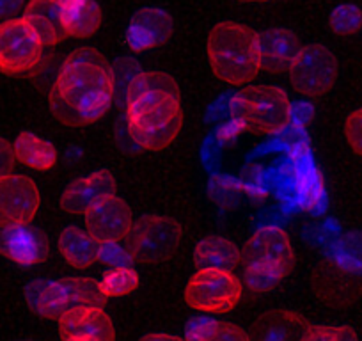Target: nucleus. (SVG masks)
<instances>
[{
  "instance_id": "obj_1",
  "label": "nucleus",
  "mask_w": 362,
  "mask_h": 341,
  "mask_svg": "<svg viewBox=\"0 0 362 341\" xmlns=\"http://www.w3.org/2000/svg\"><path fill=\"white\" fill-rule=\"evenodd\" d=\"M114 71L96 48H76L62 62L50 91V110L66 127H83L109 112Z\"/></svg>"
},
{
  "instance_id": "obj_2",
  "label": "nucleus",
  "mask_w": 362,
  "mask_h": 341,
  "mask_svg": "<svg viewBox=\"0 0 362 341\" xmlns=\"http://www.w3.org/2000/svg\"><path fill=\"white\" fill-rule=\"evenodd\" d=\"M127 125L137 148L160 151L173 144L183 127L177 82L163 71H141L127 91Z\"/></svg>"
},
{
  "instance_id": "obj_3",
  "label": "nucleus",
  "mask_w": 362,
  "mask_h": 341,
  "mask_svg": "<svg viewBox=\"0 0 362 341\" xmlns=\"http://www.w3.org/2000/svg\"><path fill=\"white\" fill-rule=\"evenodd\" d=\"M295 263L297 256L288 233L264 226L250 235L242 250L243 283L250 291H270L290 276Z\"/></svg>"
},
{
  "instance_id": "obj_4",
  "label": "nucleus",
  "mask_w": 362,
  "mask_h": 341,
  "mask_svg": "<svg viewBox=\"0 0 362 341\" xmlns=\"http://www.w3.org/2000/svg\"><path fill=\"white\" fill-rule=\"evenodd\" d=\"M208 61L222 82L243 86L256 79L261 69L257 33L235 22H222L208 36Z\"/></svg>"
},
{
  "instance_id": "obj_5",
  "label": "nucleus",
  "mask_w": 362,
  "mask_h": 341,
  "mask_svg": "<svg viewBox=\"0 0 362 341\" xmlns=\"http://www.w3.org/2000/svg\"><path fill=\"white\" fill-rule=\"evenodd\" d=\"M25 301L36 315L59 322L73 309L103 308L107 297L100 290V281L93 277H61L30 281L25 287Z\"/></svg>"
},
{
  "instance_id": "obj_6",
  "label": "nucleus",
  "mask_w": 362,
  "mask_h": 341,
  "mask_svg": "<svg viewBox=\"0 0 362 341\" xmlns=\"http://www.w3.org/2000/svg\"><path fill=\"white\" fill-rule=\"evenodd\" d=\"M229 112L243 130L276 134L290 123L291 103L283 88L249 86L233 96Z\"/></svg>"
},
{
  "instance_id": "obj_7",
  "label": "nucleus",
  "mask_w": 362,
  "mask_h": 341,
  "mask_svg": "<svg viewBox=\"0 0 362 341\" xmlns=\"http://www.w3.org/2000/svg\"><path fill=\"white\" fill-rule=\"evenodd\" d=\"M183 240V228L173 217L158 214L142 215L134 222L124 247L134 262L158 263L170 258Z\"/></svg>"
},
{
  "instance_id": "obj_8",
  "label": "nucleus",
  "mask_w": 362,
  "mask_h": 341,
  "mask_svg": "<svg viewBox=\"0 0 362 341\" xmlns=\"http://www.w3.org/2000/svg\"><path fill=\"white\" fill-rule=\"evenodd\" d=\"M243 288L238 277L228 270H197L185 288V301L201 313H229L238 306Z\"/></svg>"
},
{
  "instance_id": "obj_9",
  "label": "nucleus",
  "mask_w": 362,
  "mask_h": 341,
  "mask_svg": "<svg viewBox=\"0 0 362 341\" xmlns=\"http://www.w3.org/2000/svg\"><path fill=\"white\" fill-rule=\"evenodd\" d=\"M45 43L25 18L0 23V71L23 75L33 71L43 57Z\"/></svg>"
},
{
  "instance_id": "obj_10",
  "label": "nucleus",
  "mask_w": 362,
  "mask_h": 341,
  "mask_svg": "<svg viewBox=\"0 0 362 341\" xmlns=\"http://www.w3.org/2000/svg\"><path fill=\"white\" fill-rule=\"evenodd\" d=\"M337 57L323 45L302 47L290 68V80L298 93L311 98L325 96L337 80Z\"/></svg>"
},
{
  "instance_id": "obj_11",
  "label": "nucleus",
  "mask_w": 362,
  "mask_h": 341,
  "mask_svg": "<svg viewBox=\"0 0 362 341\" xmlns=\"http://www.w3.org/2000/svg\"><path fill=\"white\" fill-rule=\"evenodd\" d=\"M41 194L34 180L11 175L0 182V228L30 224L40 212Z\"/></svg>"
},
{
  "instance_id": "obj_12",
  "label": "nucleus",
  "mask_w": 362,
  "mask_h": 341,
  "mask_svg": "<svg viewBox=\"0 0 362 341\" xmlns=\"http://www.w3.org/2000/svg\"><path fill=\"white\" fill-rule=\"evenodd\" d=\"M83 222L98 242H123L134 228V215L127 201L114 194L93 204L83 215Z\"/></svg>"
},
{
  "instance_id": "obj_13",
  "label": "nucleus",
  "mask_w": 362,
  "mask_h": 341,
  "mask_svg": "<svg viewBox=\"0 0 362 341\" xmlns=\"http://www.w3.org/2000/svg\"><path fill=\"white\" fill-rule=\"evenodd\" d=\"M50 253L48 240L33 224H15L0 228V254L22 267L45 262Z\"/></svg>"
},
{
  "instance_id": "obj_14",
  "label": "nucleus",
  "mask_w": 362,
  "mask_h": 341,
  "mask_svg": "<svg viewBox=\"0 0 362 341\" xmlns=\"http://www.w3.org/2000/svg\"><path fill=\"white\" fill-rule=\"evenodd\" d=\"M62 341H116L112 318L100 306L78 308L59 320Z\"/></svg>"
},
{
  "instance_id": "obj_15",
  "label": "nucleus",
  "mask_w": 362,
  "mask_h": 341,
  "mask_svg": "<svg viewBox=\"0 0 362 341\" xmlns=\"http://www.w3.org/2000/svg\"><path fill=\"white\" fill-rule=\"evenodd\" d=\"M173 30L174 22L169 13L158 8H142L130 18L124 37L132 50L146 52L167 43Z\"/></svg>"
},
{
  "instance_id": "obj_16",
  "label": "nucleus",
  "mask_w": 362,
  "mask_h": 341,
  "mask_svg": "<svg viewBox=\"0 0 362 341\" xmlns=\"http://www.w3.org/2000/svg\"><path fill=\"white\" fill-rule=\"evenodd\" d=\"M116 178L109 169H100L86 178L69 183L61 197V208L66 214L86 215L93 204L100 200L116 194Z\"/></svg>"
},
{
  "instance_id": "obj_17",
  "label": "nucleus",
  "mask_w": 362,
  "mask_h": 341,
  "mask_svg": "<svg viewBox=\"0 0 362 341\" xmlns=\"http://www.w3.org/2000/svg\"><path fill=\"white\" fill-rule=\"evenodd\" d=\"M259 37V54H261V69L268 73L290 71L291 64L300 52L297 34L290 29H267L257 33Z\"/></svg>"
},
{
  "instance_id": "obj_18",
  "label": "nucleus",
  "mask_w": 362,
  "mask_h": 341,
  "mask_svg": "<svg viewBox=\"0 0 362 341\" xmlns=\"http://www.w3.org/2000/svg\"><path fill=\"white\" fill-rule=\"evenodd\" d=\"M311 323L302 315L286 309L263 313L250 329V341H300Z\"/></svg>"
},
{
  "instance_id": "obj_19",
  "label": "nucleus",
  "mask_w": 362,
  "mask_h": 341,
  "mask_svg": "<svg viewBox=\"0 0 362 341\" xmlns=\"http://www.w3.org/2000/svg\"><path fill=\"white\" fill-rule=\"evenodd\" d=\"M23 18L48 47L62 43L69 37L64 27V11L59 0H29Z\"/></svg>"
},
{
  "instance_id": "obj_20",
  "label": "nucleus",
  "mask_w": 362,
  "mask_h": 341,
  "mask_svg": "<svg viewBox=\"0 0 362 341\" xmlns=\"http://www.w3.org/2000/svg\"><path fill=\"white\" fill-rule=\"evenodd\" d=\"M315 290L327 304L348 306L361 294V281L355 274L330 265L315 276Z\"/></svg>"
},
{
  "instance_id": "obj_21",
  "label": "nucleus",
  "mask_w": 362,
  "mask_h": 341,
  "mask_svg": "<svg viewBox=\"0 0 362 341\" xmlns=\"http://www.w3.org/2000/svg\"><path fill=\"white\" fill-rule=\"evenodd\" d=\"M59 250L68 265L75 269H89L102 258V242L82 231L76 226H68L59 235Z\"/></svg>"
},
{
  "instance_id": "obj_22",
  "label": "nucleus",
  "mask_w": 362,
  "mask_h": 341,
  "mask_svg": "<svg viewBox=\"0 0 362 341\" xmlns=\"http://www.w3.org/2000/svg\"><path fill=\"white\" fill-rule=\"evenodd\" d=\"M242 263V250L226 236H206L194 249V265L197 270H228L233 272Z\"/></svg>"
},
{
  "instance_id": "obj_23",
  "label": "nucleus",
  "mask_w": 362,
  "mask_h": 341,
  "mask_svg": "<svg viewBox=\"0 0 362 341\" xmlns=\"http://www.w3.org/2000/svg\"><path fill=\"white\" fill-rule=\"evenodd\" d=\"M68 36L90 37L102 25V9L95 0H68L62 4Z\"/></svg>"
},
{
  "instance_id": "obj_24",
  "label": "nucleus",
  "mask_w": 362,
  "mask_h": 341,
  "mask_svg": "<svg viewBox=\"0 0 362 341\" xmlns=\"http://www.w3.org/2000/svg\"><path fill=\"white\" fill-rule=\"evenodd\" d=\"M13 146H15L16 160L30 169L50 170L57 163L55 146L33 132H22Z\"/></svg>"
},
{
  "instance_id": "obj_25",
  "label": "nucleus",
  "mask_w": 362,
  "mask_h": 341,
  "mask_svg": "<svg viewBox=\"0 0 362 341\" xmlns=\"http://www.w3.org/2000/svg\"><path fill=\"white\" fill-rule=\"evenodd\" d=\"M187 341H250V336L229 322L211 318H196L187 325Z\"/></svg>"
},
{
  "instance_id": "obj_26",
  "label": "nucleus",
  "mask_w": 362,
  "mask_h": 341,
  "mask_svg": "<svg viewBox=\"0 0 362 341\" xmlns=\"http://www.w3.org/2000/svg\"><path fill=\"white\" fill-rule=\"evenodd\" d=\"M139 284H141V277L134 267H117V269H109L103 272L100 279V290L107 299L123 297L137 290Z\"/></svg>"
},
{
  "instance_id": "obj_27",
  "label": "nucleus",
  "mask_w": 362,
  "mask_h": 341,
  "mask_svg": "<svg viewBox=\"0 0 362 341\" xmlns=\"http://www.w3.org/2000/svg\"><path fill=\"white\" fill-rule=\"evenodd\" d=\"M330 29L339 36H350L362 27V11L354 4H341L330 15Z\"/></svg>"
},
{
  "instance_id": "obj_28",
  "label": "nucleus",
  "mask_w": 362,
  "mask_h": 341,
  "mask_svg": "<svg viewBox=\"0 0 362 341\" xmlns=\"http://www.w3.org/2000/svg\"><path fill=\"white\" fill-rule=\"evenodd\" d=\"M300 341H358V336L348 325H309Z\"/></svg>"
},
{
  "instance_id": "obj_29",
  "label": "nucleus",
  "mask_w": 362,
  "mask_h": 341,
  "mask_svg": "<svg viewBox=\"0 0 362 341\" xmlns=\"http://www.w3.org/2000/svg\"><path fill=\"white\" fill-rule=\"evenodd\" d=\"M102 262H105L107 265H110L112 269L117 267H132L134 258L130 256L127 247L119 245V242H110V243H102Z\"/></svg>"
},
{
  "instance_id": "obj_30",
  "label": "nucleus",
  "mask_w": 362,
  "mask_h": 341,
  "mask_svg": "<svg viewBox=\"0 0 362 341\" xmlns=\"http://www.w3.org/2000/svg\"><path fill=\"white\" fill-rule=\"evenodd\" d=\"M344 134H346V141L351 146V149L362 156V109L355 110L348 116L346 125H344Z\"/></svg>"
},
{
  "instance_id": "obj_31",
  "label": "nucleus",
  "mask_w": 362,
  "mask_h": 341,
  "mask_svg": "<svg viewBox=\"0 0 362 341\" xmlns=\"http://www.w3.org/2000/svg\"><path fill=\"white\" fill-rule=\"evenodd\" d=\"M15 163H16L15 146H13L9 141H6V139L0 137V182L13 175Z\"/></svg>"
},
{
  "instance_id": "obj_32",
  "label": "nucleus",
  "mask_w": 362,
  "mask_h": 341,
  "mask_svg": "<svg viewBox=\"0 0 362 341\" xmlns=\"http://www.w3.org/2000/svg\"><path fill=\"white\" fill-rule=\"evenodd\" d=\"M25 0H0V18L13 20V16L22 9Z\"/></svg>"
},
{
  "instance_id": "obj_33",
  "label": "nucleus",
  "mask_w": 362,
  "mask_h": 341,
  "mask_svg": "<svg viewBox=\"0 0 362 341\" xmlns=\"http://www.w3.org/2000/svg\"><path fill=\"white\" fill-rule=\"evenodd\" d=\"M139 341H187L180 336H174V334H167V333H153V334H146L142 336Z\"/></svg>"
},
{
  "instance_id": "obj_34",
  "label": "nucleus",
  "mask_w": 362,
  "mask_h": 341,
  "mask_svg": "<svg viewBox=\"0 0 362 341\" xmlns=\"http://www.w3.org/2000/svg\"><path fill=\"white\" fill-rule=\"evenodd\" d=\"M240 2H270V0H240Z\"/></svg>"
},
{
  "instance_id": "obj_35",
  "label": "nucleus",
  "mask_w": 362,
  "mask_h": 341,
  "mask_svg": "<svg viewBox=\"0 0 362 341\" xmlns=\"http://www.w3.org/2000/svg\"><path fill=\"white\" fill-rule=\"evenodd\" d=\"M59 2H61V4H64V2H68V0H59Z\"/></svg>"
},
{
  "instance_id": "obj_36",
  "label": "nucleus",
  "mask_w": 362,
  "mask_h": 341,
  "mask_svg": "<svg viewBox=\"0 0 362 341\" xmlns=\"http://www.w3.org/2000/svg\"><path fill=\"white\" fill-rule=\"evenodd\" d=\"M20 341H34V340H20Z\"/></svg>"
}]
</instances>
